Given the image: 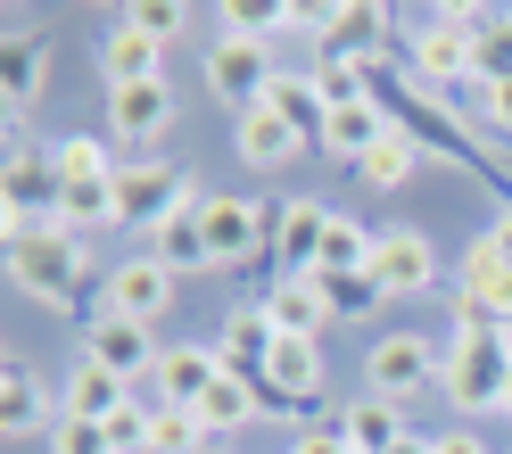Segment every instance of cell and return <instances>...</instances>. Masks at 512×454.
<instances>
[{"mask_svg": "<svg viewBox=\"0 0 512 454\" xmlns=\"http://www.w3.org/2000/svg\"><path fill=\"white\" fill-rule=\"evenodd\" d=\"M91 273V240L67 223H9V281L34 298L42 314H75Z\"/></svg>", "mask_w": 512, "mask_h": 454, "instance_id": "6da1fadb", "label": "cell"}, {"mask_svg": "<svg viewBox=\"0 0 512 454\" xmlns=\"http://www.w3.org/2000/svg\"><path fill=\"white\" fill-rule=\"evenodd\" d=\"M479 25H488V9H471V0H455V9H438V17H422L405 34V75L422 83V91H471V75H479Z\"/></svg>", "mask_w": 512, "mask_h": 454, "instance_id": "7a4b0ae2", "label": "cell"}, {"mask_svg": "<svg viewBox=\"0 0 512 454\" xmlns=\"http://www.w3.org/2000/svg\"><path fill=\"white\" fill-rule=\"evenodd\" d=\"M504 388H512L504 331H455V339H446V355H438V397L455 405V421L504 413Z\"/></svg>", "mask_w": 512, "mask_h": 454, "instance_id": "3957f363", "label": "cell"}, {"mask_svg": "<svg viewBox=\"0 0 512 454\" xmlns=\"http://www.w3.org/2000/svg\"><path fill=\"white\" fill-rule=\"evenodd\" d=\"M190 190H199V182H190V166H174V157H124V166H116V223L149 240Z\"/></svg>", "mask_w": 512, "mask_h": 454, "instance_id": "277c9868", "label": "cell"}, {"mask_svg": "<svg viewBox=\"0 0 512 454\" xmlns=\"http://www.w3.org/2000/svg\"><path fill=\"white\" fill-rule=\"evenodd\" d=\"M256 397H265V413H290L314 430V413H323V339H273Z\"/></svg>", "mask_w": 512, "mask_h": 454, "instance_id": "5b68a950", "label": "cell"}, {"mask_svg": "<svg viewBox=\"0 0 512 454\" xmlns=\"http://www.w3.org/2000/svg\"><path fill=\"white\" fill-rule=\"evenodd\" d=\"M199 223H207V256H215V273H240V265H256V256L273 248V207H265V199H232V190H207Z\"/></svg>", "mask_w": 512, "mask_h": 454, "instance_id": "8992f818", "label": "cell"}, {"mask_svg": "<svg viewBox=\"0 0 512 454\" xmlns=\"http://www.w3.org/2000/svg\"><path fill=\"white\" fill-rule=\"evenodd\" d=\"M58 157L50 149H34V141H9V166H0V215L9 223H58Z\"/></svg>", "mask_w": 512, "mask_h": 454, "instance_id": "52a82bcc", "label": "cell"}, {"mask_svg": "<svg viewBox=\"0 0 512 454\" xmlns=\"http://www.w3.org/2000/svg\"><path fill=\"white\" fill-rule=\"evenodd\" d=\"M372 281L389 289V306L430 298V289H438V248H430V232H413V223H380V240H372Z\"/></svg>", "mask_w": 512, "mask_h": 454, "instance_id": "ba28073f", "label": "cell"}, {"mask_svg": "<svg viewBox=\"0 0 512 454\" xmlns=\"http://www.w3.org/2000/svg\"><path fill=\"white\" fill-rule=\"evenodd\" d=\"M438 355L422 331H389L372 355H364V372H372V397H389V405H413V397H430L438 388Z\"/></svg>", "mask_w": 512, "mask_h": 454, "instance_id": "9c48e42d", "label": "cell"}, {"mask_svg": "<svg viewBox=\"0 0 512 454\" xmlns=\"http://www.w3.org/2000/svg\"><path fill=\"white\" fill-rule=\"evenodd\" d=\"M83 355H91V364H108L116 380H149L157 372V355H166V347H157L149 339V322H133V314H108V306H91L83 314Z\"/></svg>", "mask_w": 512, "mask_h": 454, "instance_id": "30bf717a", "label": "cell"}, {"mask_svg": "<svg viewBox=\"0 0 512 454\" xmlns=\"http://www.w3.org/2000/svg\"><path fill=\"white\" fill-rule=\"evenodd\" d=\"M273 75H281V58H273V42H207V91L215 100H232L240 116L248 108H265V91H273Z\"/></svg>", "mask_w": 512, "mask_h": 454, "instance_id": "8fae6325", "label": "cell"}, {"mask_svg": "<svg viewBox=\"0 0 512 454\" xmlns=\"http://www.w3.org/2000/svg\"><path fill=\"white\" fill-rule=\"evenodd\" d=\"M166 133H174V83H124V91H108V141L116 149L149 157Z\"/></svg>", "mask_w": 512, "mask_h": 454, "instance_id": "7c38bea8", "label": "cell"}, {"mask_svg": "<svg viewBox=\"0 0 512 454\" xmlns=\"http://www.w3.org/2000/svg\"><path fill=\"white\" fill-rule=\"evenodd\" d=\"M223 380V355L215 347H199V339H182V347H166V355H157V372L133 388V405H199L207 397V388Z\"/></svg>", "mask_w": 512, "mask_h": 454, "instance_id": "4fadbf2b", "label": "cell"}, {"mask_svg": "<svg viewBox=\"0 0 512 454\" xmlns=\"http://www.w3.org/2000/svg\"><path fill=\"white\" fill-rule=\"evenodd\" d=\"M397 9H380V0H347L331 9V34H323V58H347V67H380V58H397Z\"/></svg>", "mask_w": 512, "mask_h": 454, "instance_id": "5bb4252c", "label": "cell"}, {"mask_svg": "<svg viewBox=\"0 0 512 454\" xmlns=\"http://www.w3.org/2000/svg\"><path fill=\"white\" fill-rule=\"evenodd\" d=\"M42 83H50V42L34 34V25L9 17V42H0V108H9V141H17L25 108L42 100Z\"/></svg>", "mask_w": 512, "mask_h": 454, "instance_id": "9a60e30c", "label": "cell"}, {"mask_svg": "<svg viewBox=\"0 0 512 454\" xmlns=\"http://www.w3.org/2000/svg\"><path fill=\"white\" fill-rule=\"evenodd\" d=\"M199 207H207V190H190V199L166 215V223H157V232L141 240V256H149V265H166L174 281L182 273H215V256H207V223H199Z\"/></svg>", "mask_w": 512, "mask_h": 454, "instance_id": "2e32d148", "label": "cell"}, {"mask_svg": "<svg viewBox=\"0 0 512 454\" xmlns=\"http://www.w3.org/2000/svg\"><path fill=\"white\" fill-rule=\"evenodd\" d=\"M50 430H58V405H50L42 372L25 355H9L0 364V438H50Z\"/></svg>", "mask_w": 512, "mask_h": 454, "instance_id": "e0dca14e", "label": "cell"}, {"mask_svg": "<svg viewBox=\"0 0 512 454\" xmlns=\"http://www.w3.org/2000/svg\"><path fill=\"white\" fill-rule=\"evenodd\" d=\"M331 215H339V207L306 199V190L273 207V256H281V273H314V256H323V232H331Z\"/></svg>", "mask_w": 512, "mask_h": 454, "instance_id": "ac0fdd59", "label": "cell"}, {"mask_svg": "<svg viewBox=\"0 0 512 454\" xmlns=\"http://www.w3.org/2000/svg\"><path fill=\"white\" fill-rule=\"evenodd\" d=\"M108 314H133V322H166V306H174V273L166 265H149V256H124V265L108 273V298H100Z\"/></svg>", "mask_w": 512, "mask_h": 454, "instance_id": "d6986e66", "label": "cell"}, {"mask_svg": "<svg viewBox=\"0 0 512 454\" xmlns=\"http://www.w3.org/2000/svg\"><path fill=\"white\" fill-rule=\"evenodd\" d=\"M273 314H265V298H248V306H232V314H223V331L207 339L215 355H223V372H240V380H256V372H265V355H273Z\"/></svg>", "mask_w": 512, "mask_h": 454, "instance_id": "ffe728a7", "label": "cell"}, {"mask_svg": "<svg viewBox=\"0 0 512 454\" xmlns=\"http://www.w3.org/2000/svg\"><path fill=\"white\" fill-rule=\"evenodd\" d=\"M100 75H108V91H124V83H166V42L141 34L133 17H116L108 42H100Z\"/></svg>", "mask_w": 512, "mask_h": 454, "instance_id": "44dd1931", "label": "cell"}, {"mask_svg": "<svg viewBox=\"0 0 512 454\" xmlns=\"http://www.w3.org/2000/svg\"><path fill=\"white\" fill-rule=\"evenodd\" d=\"M455 289L471 306H488L496 322H512V265H504V248L479 232V240H463V256H455Z\"/></svg>", "mask_w": 512, "mask_h": 454, "instance_id": "7402d4cb", "label": "cell"}, {"mask_svg": "<svg viewBox=\"0 0 512 454\" xmlns=\"http://www.w3.org/2000/svg\"><path fill=\"white\" fill-rule=\"evenodd\" d=\"M389 133H397V124H389V108H380V100H347V108H331V116H323V149L339 157L347 174H356V166H364V157L389 141Z\"/></svg>", "mask_w": 512, "mask_h": 454, "instance_id": "603a6c76", "label": "cell"}, {"mask_svg": "<svg viewBox=\"0 0 512 454\" xmlns=\"http://www.w3.org/2000/svg\"><path fill=\"white\" fill-rule=\"evenodd\" d=\"M124 405H133V380H116L108 364H83L67 372V388H58V421H116Z\"/></svg>", "mask_w": 512, "mask_h": 454, "instance_id": "cb8c5ba5", "label": "cell"}, {"mask_svg": "<svg viewBox=\"0 0 512 454\" xmlns=\"http://www.w3.org/2000/svg\"><path fill=\"white\" fill-rule=\"evenodd\" d=\"M232 149H240V166H256V174H281V166H298V157H306V141H298L273 108H248V116L232 124Z\"/></svg>", "mask_w": 512, "mask_h": 454, "instance_id": "d4e9b609", "label": "cell"}, {"mask_svg": "<svg viewBox=\"0 0 512 454\" xmlns=\"http://www.w3.org/2000/svg\"><path fill=\"white\" fill-rule=\"evenodd\" d=\"M331 421H339V438L356 446V454H397L413 438L405 430V405H389V397H356V405H339Z\"/></svg>", "mask_w": 512, "mask_h": 454, "instance_id": "484cf974", "label": "cell"}, {"mask_svg": "<svg viewBox=\"0 0 512 454\" xmlns=\"http://www.w3.org/2000/svg\"><path fill=\"white\" fill-rule=\"evenodd\" d=\"M265 314H273V331H281V339H323V322H331L323 289H314L306 273H281V281L265 289Z\"/></svg>", "mask_w": 512, "mask_h": 454, "instance_id": "4316f807", "label": "cell"}, {"mask_svg": "<svg viewBox=\"0 0 512 454\" xmlns=\"http://www.w3.org/2000/svg\"><path fill=\"white\" fill-rule=\"evenodd\" d=\"M265 108L290 124L298 141L323 149V116H331V108H323V91H314V75H290V67H281V75H273V91H265Z\"/></svg>", "mask_w": 512, "mask_h": 454, "instance_id": "83f0119b", "label": "cell"}, {"mask_svg": "<svg viewBox=\"0 0 512 454\" xmlns=\"http://www.w3.org/2000/svg\"><path fill=\"white\" fill-rule=\"evenodd\" d=\"M190 413H199V421H207L215 438H240L248 421L265 413V397H256V380H240V372H223V380H215V388H207V397L190 405Z\"/></svg>", "mask_w": 512, "mask_h": 454, "instance_id": "f1b7e54d", "label": "cell"}, {"mask_svg": "<svg viewBox=\"0 0 512 454\" xmlns=\"http://www.w3.org/2000/svg\"><path fill=\"white\" fill-rule=\"evenodd\" d=\"M50 157H58V182H116V166H124L108 133H67V141H50Z\"/></svg>", "mask_w": 512, "mask_h": 454, "instance_id": "f546056e", "label": "cell"}, {"mask_svg": "<svg viewBox=\"0 0 512 454\" xmlns=\"http://www.w3.org/2000/svg\"><path fill=\"white\" fill-rule=\"evenodd\" d=\"M306 281L323 289L331 322H356V314H380V306H389V289L372 281V265H364V273H306Z\"/></svg>", "mask_w": 512, "mask_h": 454, "instance_id": "4dcf8cb0", "label": "cell"}, {"mask_svg": "<svg viewBox=\"0 0 512 454\" xmlns=\"http://www.w3.org/2000/svg\"><path fill=\"white\" fill-rule=\"evenodd\" d=\"M372 223L364 215H331V232H323V256H314V273H364L372 265Z\"/></svg>", "mask_w": 512, "mask_h": 454, "instance_id": "1f68e13d", "label": "cell"}, {"mask_svg": "<svg viewBox=\"0 0 512 454\" xmlns=\"http://www.w3.org/2000/svg\"><path fill=\"white\" fill-rule=\"evenodd\" d=\"M149 454H215V430L190 405H157L149 413Z\"/></svg>", "mask_w": 512, "mask_h": 454, "instance_id": "d6a6232c", "label": "cell"}, {"mask_svg": "<svg viewBox=\"0 0 512 454\" xmlns=\"http://www.w3.org/2000/svg\"><path fill=\"white\" fill-rule=\"evenodd\" d=\"M413 174H430V157L413 149L405 133H389V141H380V149L364 157V166H356V182H372V190H405Z\"/></svg>", "mask_w": 512, "mask_h": 454, "instance_id": "836d02e7", "label": "cell"}, {"mask_svg": "<svg viewBox=\"0 0 512 454\" xmlns=\"http://www.w3.org/2000/svg\"><path fill=\"white\" fill-rule=\"evenodd\" d=\"M58 223H67V232H100V223H116V182H67L58 190Z\"/></svg>", "mask_w": 512, "mask_h": 454, "instance_id": "e575fe53", "label": "cell"}, {"mask_svg": "<svg viewBox=\"0 0 512 454\" xmlns=\"http://www.w3.org/2000/svg\"><path fill=\"white\" fill-rule=\"evenodd\" d=\"M223 34L232 42H273V34H290V0H223Z\"/></svg>", "mask_w": 512, "mask_h": 454, "instance_id": "d590c367", "label": "cell"}, {"mask_svg": "<svg viewBox=\"0 0 512 454\" xmlns=\"http://www.w3.org/2000/svg\"><path fill=\"white\" fill-rule=\"evenodd\" d=\"M124 17H133L141 34H157L166 50H174V42L190 34V0H133V9H124Z\"/></svg>", "mask_w": 512, "mask_h": 454, "instance_id": "8d00e7d4", "label": "cell"}, {"mask_svg": "<svg viewBox=\"0 0 512 454\" xmlns=\"http://www.w3.org/2000/svg\"><path fill=\"white\" fill-rule=\"evenodd\" d=\"M50 454H116V446H108V421H58V430H50Z\"/></svg>", "mask_w": 512, "mask_h": 454, "instance_id": "74e56055", "label": "cell"}, {"mask_svg": "<svg viewBox=\"0 0 512 454\" xmlns=\"http://www.w3.org/2000/svg\"><path fill=\"white\" fill-rule=\"evenodd\" d=\"M108 446H116V454H149V405H124V413L108 421Z\"/></svg>", "mask_w": 512, "mask_h": 454, "instance_id": "f35d334b", "label": "cell"}, {"mask_svg": "<svg viewBox=\"0 0 512 454\" xmlns=\"http://www.w3.org/2000/svg\"><path fill=\"white\" fill-rule=\"evenodd\" d=\"M290 454H356V446L339 438V421H314V430H298V438H290Z\"/></svg>", "mask_w": 512, "mask_h": 454, "instance_id": "ab89813d", "label": "cell"}, {"mask_svg": "<svg viewBox=\"0 0 512 454\" xmlns=\"http://www.w3.org/2000/svg\"><path fill=\"white\" fill-rule=\"evenodd\" d=\"M430 446H438V454H488V438H479L471 421H455V430H438Z\"/></svg>", "mask_w": 512, "mask_h": 454, "instance_id": "60d3db41", "label": "cell"}, {"mask_svg": "<svg viewBox=\"0 0 512 454\" xmlns=\"http://www.w3.org/2000/svg\"><path fill=\"white\" fill-rule=\"evenodd\" d=\"M488 240H496V248H504V265H512V207H504V215H496V223H488Z\"/></svg>", "mask_w": 512, "mask_h": 454, "instance_id": "b9f144b4", "label": "cell"}, {"mask_svg": "<svg viewBox=\"0 0 512 454\" xmlns=\"http://www.w3.org/2000/svg\"><path fill=\"white\" fill-rule=\"evenodd\" d=\"M397 454H438V446H430V438H422V430H413V438H405V446H397Z\"/></svg>", "mask_w": 512, "mask_h": 454, "instance_id": "7bdbcfd3", "label": "cell"}, {"mask_svg": "<svg viewBox=\"0 0 512 454\" xmlns=\"http://www.w3.org/2000/svg\"><path fill=\"white\" fill-rule=\"evenodd\" d=\"M504 355H512V322H504Z\"/></svg>", "mask_w": 512, "mask_h": 454, "instance_id": "ee69618b", "label": "cell"}, {"mask_svg": "<svg viewBox=\"0 0 512 454\" xmlns=\"http://www.w3.org/2000/svg\"><path fill=\"white\" fill-rule=\"evenodd\" d=\"M504 421H512V388H504Z\"/></svg>", "mask_w": 512, "mask_h": 454, "instance_id": "f6af8a7d", "label": "cell"}, {"mask_svg": "<svg viewBox=\"0 0 512 454\" xmlns=\"http://www.w3.org/2000/svg\"><path fill=\"white\" fill-rule=\"evenodd\" d=\"M215 454H232V446H215Z\"/></svg>", "mask_w": 512, "mask_h": 454, "instance_id": "bcb514c9", "label": "cell"}]
</instances>
